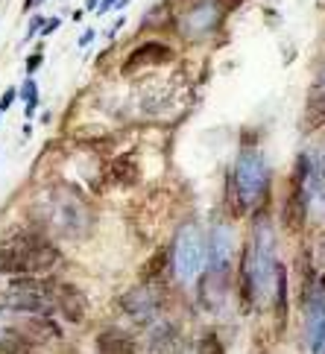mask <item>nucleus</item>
I'll return each mask as SVG.
<instances>
[{"label":"nucleus","instance_id":"nucleus-25","mask_svg":"<svg viewBox=\"0 0 325 354\" xmlns=\"http://www.w3.org/2000/svg\"><path fill=\"white\" fill-rule=\"evenodd\" d=\"M111 9H118V0H100V6H97V15L103 18L106 12H111Z\"/></svg>","mask_w":325,"mask_h":354},{"label":"nucleus","instance_id":"nucleus-9","mask_svg":"<svg viewBox=\"0 0 325 354\" xmlns=\"http://www.w3.org/2000/svg\"><path fill=\"white\" fill-rule=\"evenodd\" d=\"M56 310L65 316L68 322L80 325L85 316H89V299H85V293L77 284L59 281V278H56Z\"/></svg>","mask_w":325,"mask_h":354},{"label":"nucleus","instance_id":"nucleus-3","mask_svg":"<svg viewBox=\"0 0 325 354\" xmlns=\"http://www.w3.org/2000/svg\"><path fill=\"white\" fill-rule=\"evenodd\" d=\"M232 173H234L237 191L243 196L246 211H261L264 199H270V173H267L261 149L241 147V156H237V164Z\"/></svg>","mask_w":325,"mask_h":354},{"label":"nucleus","instance_id":"nucleus-28","mask_svg":"<svg viewBox=\"0 0 325 354\" xmlns=\"http://www.w3.org/2000/svg\"><path fill=\"white\" fill-rule=\"evenodd\" d=\"M41 3V0H24V12H30L32 6H39Z\"/></svg>","mask_w":325,"mask_h":354},{"label":"nucleus","instance_id":"nucleus-8","mask_svg":"<svg viewBox=\"0 0 325 354\" xmlns=\"http://www.w3.org/2000/svg\"><path fill=\"white\" fill-rule=\"evenodd\" d=\"M173 62V47L165 41H144L123 59V73H138L144 68H161Z\"/></svg>","mask_w":325,"mask_h":354},{"label":"nucleus","instance_id":"nucleus-29","mask_svg":"<svg viewBox=\"0 0 325 354\" xmlns=\"http://www.w3.org/2000/svg\"><path fill=\"white\" fill-rule=\"evenodd\" d=\"M85 6H89V9H97V6H100V0H85Z\"/></svg>","mask_w":325,"mask_h":354},{"label":"nucleus","instance_id":"nucleus-2","mask_svg":"<svg viewBox=\"0 0 325 354\" xmlns=\"http://www.w3.org/2000/svg\"><path fill=\"white\" fill-rule=\"evenodd\" d=\"M47 225L56 234L68 237V240L89 237L91 229H94V211L77 191H71V187H59V191L50 194Z\"/></svg>","mask_w":325,"mask_h":354},{"label":"nucleus","instance_id":"nucleus-27","mask_svg":"<svg viewBox=\"0 0 325 354\" xmlns=\"http://www.w3.org/2000/svg\"><path fill=\"white\" fill-rule=\"evenodd\" d=\"M94 35H97V32H94V30H85V32H82V35H80V41H77V44H80V47H89V44H91V41H94Z\"/></svg>","mask_w":325,"mask_h":354},{"label":"nucleus","instance_id":"nucleus-6","mask_svg":"<svg viewBox=\"0 0 325 354\" xmlns=\"http://www.w3.org/2000/svg\"><path fill=\"white\" fill-rule=\"evenodd\" d=\"M223 12H226L223 9V0H196V3L179 18L182 39L199 41V39H205V35H211L220 27Z\"/></svg>","mask_w":325,"mask_h":354},{"label":"nucleus","instance_id":"nucleus-19","mask_svg":"<svg viewBox=\"0 0 325 354\" xmlns=\"http://www.w3.org/2000/svg\"><path fill=\"white\" fill-rule=\"evenodd\" d=\"M276 316H279V325H284L287 319V270L276 267Z\"/></svg>","mask_w":325,"mask_h":354},{"label":"nucleus","instance_id":"nucleus-7","mask_svg":"<svg viewBox=\"0 0 325 354\" xmlns=\"http://www.w3.org/2000/svg\"><path fill=\"white\" fill-rule=\"evenodd\" d=\"M120 305H123V310H127L135 322L147 325V322H153L156 316H158L161 305H165V293L156 287V281L153 284H144L141 281L138 287L129 290V293L120 299Z\"/></svg>","mask_w":325,"mask_h":354},{"label":"nucleus","instance_id":"nucleus-23","mask_svg":"<svg viewBox=\"0 0 325 354\" xmlns=\"http://www.w3.org/2000/svg\"><path fill=\"white\" fill-rule=\"evenodd\" d=\"M44 24H47V18H41V15H32V21H30V30H27V39H32L35 32L41 35V30H44Z\"/></svg>","mask_w":325,"mask_h":354},{"label":"nucleus","instance_id":"nucleus-26","mask_svg":"<svg viewBox=\"0 0 325 354\" xmlns=\"http://www.w3.org/2000/svg\"><path fill=\"white\" fill-rule=\"evenodd\" d=\"M59 27H62V18H47V24H44L41 35H50V32H56Z\"/></svg>","mask_w":325,"mask_h":354},{"label":"nucleus","instance_id":"nucleus-11","mask_svg":"<svg viewBox=\"0 0 325 354\" xmlns=\"http://www.w3.org/2000/svg\"><path fill=\"white\" fill-rule=\"evenodd\" d=\"M310 301V316H308V339H310V351L319 354L325 348V296L322 290H314Z\"/></svg>","mask_w":325,"mask_h":354},{"label":"nucleus","instance_id":"nucleus-4","mask_svg":"<svg viewBox=\"0 0 325 354\" xmlns=\"http://www.w3.org/2000/svg\"><path fill=\"white\" fill-rule=\"evenodd\" d=\"M308 176H310V158L308 156H299L296 170H293L290 179H287V194H284V208H281L284 229L293 232V234L302 232L305 223H308V205H310Z\"/></svg>","mask_w":325,"mask_h":354},{"label":"nucleus","instance_id":"nucleus-5","mask_svg":"<svg viewBox=\"0 0 325 354\" xmlns=\"http://www.w3.org/2000/svg\"><path fill=\"white\" fill-rule=\"evenodd\" d=\"M205 261H208V246L203 232H199L196 223H185L176 232V240H173V267H176V275L182 281H191L205 267Z\"/></svg>","mask_w":325,"mask_h":354},{"label":"nucleus","instance_id":"nucleus-12","mask_svg":"<svg viewBox=\"0 0 325 354\" xmlns=\"http://www.w3.org/2000/svg\"><path fill=\"white\" fill-rule=\"evenodd\" d=\"M97 354H138V346L120 328H106L97 334Z\"/></svg>","mask_w":325,"mask_h":354},{"label":"nucleus","instance_id":"nucleus-24","mask_svg":"<svg viewBox=\"0 0 325 354\" xmlns=\"http://www.w3.org/2000/svg\"><path fill=\"white\" fill-rule=\"evenodd\" d=\"M15 100H18V88H9V91L0 97V115H3V111H6L12 103H15Z\"/></svg>","mask_w":325,"mask_h":354},{"label":"nucleus","instance_id":"nucleus-13","mask_svg":"<svg viewBox=\"0 0 325 354\" xmlns=\"http://www.w3.org/2000/svg\"><path fill=\"white\" fill-rule=\"evenodd\" d=\"M109 179L118 187H135L141 182V164L135 156H118L109 167Z\"/></svg>","mask_w":325,"mask_h":354},{"label":"nucleus","instance_id":"nucleus-31","mask_svg":"<svg viewBox=\"0 0 325 354\" xmlns=\"http://www.w3.org/2000/svg\"><path fill=\"white\" fill-rule=\"evenodd\" d=\"M319 290H322V293H325V275L319 278Z\"/></svg>","mask_w":325,"mask_h":354},{"label":"nucleus","instance_id":"nucleus-21","mask_svg":"<svg viewBox=\"0 0 325 354\" xmlns=\"http://www.w3.org/2000/svg\"><path fill=\"white\" fill-rule=\"evenodd\" d=\"M196 354H226V348H223L220 337L214 331H208V334H203V339H199Z\"/></svg>","mask_w":325,"mask_h":354},{"label":"nucleus","instance_id":"nucleus-22","mask_svg":"<svg viewBox=\"0 0 325 354\" xmlns=\"http://www.w3.org/2000/svg\"><path fill=\"white\" fill-rule=\"evenodd\" d=\"M41 62H44V56H41V50L39 53H32V56H27V77H32L35 71L41 68Z\"/></svg>","mask_w":325,"mask_h":354},{"label":"nucleus","instance_id":"nucleus-16","mask_svg":"<svg viewBox=\"0 0 325 354\" xmlns=\"http://www.w3.org/2000/svg\"><path fill=\"white\" fill-rule=\"evenodd\" d=\"M308 196L317 202L319 211H325V153H322V158H319V161H310Z\"/></svg>","mask_w":325,"mask_h":354},{"label":"nucleus","instance_id":"nucleus-15","mask_svg":"<svg viewBox=\"0 0 325 354\" xmlns=\"http://www.w3.org/2000/svg\"><path fill=\"white\" fill-rule=\"evenodd\" d=\"M305 129H319L325 126V88H310V94L305 100Z\"/></svg>","mask_w":325,"mask_h":354},{"label":"nucleus","instance_id":"nucleus-18","mask_svg":"<svg viewBox=\"0 0 325 354\" xmlns=\"http://www.w3.org/2000/svg\"><path fill=\"white\" fill-rule=\"evenodd\" d=\"M167 249H158V252H153L149 255V261L141 267V281L144 284H153V281H158L161 278V272H165V267H167Z\"/></svg>","mask_w":325,"mask_h":354},{"label":"nucleus","instance_id":"nucleus-17","mask_svg":"<svg viewBox=\"0 0 325 354\" xmlns=\"http://www.w3.org/2000/svg\"><path fill=\"white\" fill-rule=\"evenodd\" d=\"M0 354H35V343H30L18 328H9L0 334Z\"/></svg>","mask_w":325,"mask_h":354},{"label":"nucleus","instance_id":"nucleus-30","mask_svg":"<svg viewBox=\"0 0 325 354\" xmlns=\"http://www.w3.org/2000/svg\"><path fill=\"white\" fill-rule=\"evenodd\" d=\"M129 3H132V0H118V9H127Z\"/></svg>","mask_w":325,"mask_h":354},{"label":"nucleus","instance_id":"nucleus-20","mask_svg":"<svg viewBox=\"0 0 325 354\" xmlns=\"http://www.w3.org/2000/svg\"><path fill=\"white\" fill-rule=\"evenodd\" d=\"M226 208H229L232 217H243V214H246L243 196H241V191H237V182H234V173L232 170L226 176Z\"/></svg>","mask_w":325,"mask_h":354},{"label":"nucleus","instance_id":"nucleus-10","mask_svg":"<svg viewBox=\"0 0 325 354\" xmlns=\"http://www.w3.org/2000/svg\"><path fill=\"white\" fill-rule=\"evenodd\" d=\"M15 328L30 339V343H35V346H39V343H50V339H59L62 337L59 325L50 319L47 313H27Z\"/></svg>","mask_w":325,"mask_h":354},{"label":"nucleus","instance_id":"nucleus-14","mask_svg":"<svg viewBox=\"0 0 325 354\" xmlns=\"http://www.w3.org/2000/svg\"><path fill=\"white\" fill-rule=\"evenodd\" d=\"M232 246H234L232 232L226 229V225H217V229H214V237H211V249H208L214 270H220V272L226 270V261H229V255H232Z\"/></svg>","mask_w":325,"mask_h":354},{"label":"nucleus","instance_id":"nucleus-1","mask_svg":"<svg viewBox=\"0 0 325 354\" xmlns=\"http://www.w3.org/2000/svg\"><path fill=\"white\" fill-rule=\"evenodd\" d=\"M59 261V246L41 232H12L0 240V275H41Z\"/></svg>","mask_w":325,"mask_h":354}]
</instances>
